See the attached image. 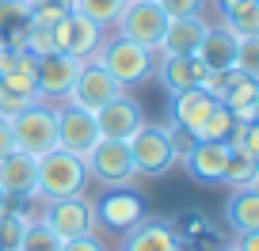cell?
<instances>
[{
    "mask_svg": "<svg viewBox=\"0 0 259 251\" xmlns=\"http://www.w3.org/2000/svg\"><path fill=\"white\" fill-rule=\"evenodd\" d=\"M61 251H107L99 236H73V240H61Z\"/></svg>",
    "mask_w": 259,
    "mask_h": 251,
    "instance_id": "32",
    "label": "cell"
},
{
    "mask_svg": "<svg viewBox=\"0 0 259 251\" xmlns=\"http://www.w3.org/2000/svg\"><path fill=\"white\" fill-rule=\"evenodd\" d=\"M0 4H4V0H0Z\"/></svg>",
    "mask_w": 259,
    "mask_h": 251,
    "instance_id": "39",
    "label": "cell"
},
{
    "mask_svg": "<svg viewBox=\"0 0 259 251\" xmlns=\"http://www.w3.org/2000/svg\"><path fill=\"white\" fill-rule=\"evenodd\" d=\"M8 153H16V141H12V126H8V118H0V160Z\"/></svg>",
    "mask_w": 259,
    "mask_h": 251,
    "instance_id": "34",
    "label": "cell"
},
{
    "mask_svg": "<svg viewBox=\"0 0 259 251\" xmlns=\"http://www.w3.org/2000/svg\"><path fill=\"white\" fill-rule=\"evenodd\" d=\"M213 107H218V99H213L206 88L176 91V95H171V122H176V126H183V130H191V133H198V126L210 118Z\"/></svg>",
    "mask_w": 259,
    "mask_h": 251,
    "instance_id": "20",
    "label": "cell"
},
{
    "mask_svg": "<svg viewBox=\"0 0 259 251\" xmlns=\"http://www.w3.org/2000/svg\"><path fill=\"white\" fill-rule=\"evenodd\" d=\"M50 34H54L57 54H73V57H80V61H88V57L99 49V42L107 38L103 27H96L92 19H84L80 12H69L61 23L50 27Z\"/></svg>",
    "mask_w": 259,
    "mask_h": 251,
    "instance_id": "11",
    "label": "cell"
},
{
    "mask_svg": "<svg viewBox=\"0 0 259 251\" xmlns=\"http://www.w3.org/2000/svg\"><path fill=\"white\" fill-rule=\"evenodd\" d=\"M225 251H233V247H225Z\"/></svg>",
    "mask_w": 259,
    "mask_h": 251,
    "instance_id": "38",
    "label": "cell"
},
{
    "mask_svg": "<svg viewBox=\"0 0 259 251\" xmlns=\"http://www.w3.org/2000/svg\"><path fill=\"white\" fill-rule=\"evenodd\" d=\"M229 156H233L229 141H194V148L179 164L187 168V175L194 183H221V171H225Z\"/></svg>",
    "mask_w": 259,
    "mask_h": 251,
    "instance_id": "15",
    "label": "cell"
},
{
    "mask_svg": "<svg viewBox=\"0 0 259 251\" xmlns=\"http://www.w3.org/2000/svg\"><path fill=\"white\" fill-rule=\"evenodd\" d=\"M84 69L80 57L73 54H46L38 57V65H34V91H38L42 103H65L69 88L76 84V73Z\"/></svg>",
    "mask_w": 259,
    "mask_h": 251,
    "instance_id": "8",
    "label": "cell"
},
{
    "mask_svg": "<svg viewBox=\"0 0 259 251\" xmlns=\"http://www.w3.org/2000/svg\"><path fill=\"white\" fill-rule=\"evenodd\" d=\"M122 251H183V240L179 232L168 225V221H156V217H141L138 225L122 232Z\"/></svg>",
    "mask_w": 259,
    "mask_h": 251,
    "instance_id": "17",
    "label": "cell"
},
{
    "mask_svg": "<svg viewBox=\"0 0 259 251\" xmlns=\"http://www.w3.org/2000/svg\"><path fill=\"white\" fill-rule=\"evenodd\" d=\"M19 251H61V236H57L54 228L38 217V221L27 225L23 240H19Z\"/></svg>",
    "mask_w": 259,
    "mask_h": 251,
    "instance_id": "25",
    "label": "cell"
},
{
    "mask_svg": "<svg viewBox=\"0 0 259 251\" xmlns=\"http://www.w3.org/2000/svg\"><path fill=\"white\" fill-rule=\"evenodd\" d=\"M206 19L202 16H183V19H168V27H164L160 42H156L153 54L156 57H176V54H198V46H202V34H206Z\"/></svg>",
    "mask_w": 259,
    "mask_h": 251,
    "instance_id": "16",
    "label": "cell"
},
{
    "mask_svg": "<svg viewBox=\"0 0 259 251\" xmlns=\"http://www.w3.org/2000/svg\"><path fill=\"white\" fill-rule=\"evenodd\" d=\"M229 247H233V251H259V228H251V232H236Z\"/></svg>",
    "mask_w": 259,
    "mask_h": 251,
    "instance_id": "33",
    "label": "cell"
},
{
    "mask_svg": "<svg viewBox=\"0 0 259 251\" xmlns=\"http://www.w3.org/2000/svg\"><path fill=\"white\" fill-rule=\"evenodd\" d=\"M221 183H225V186H233V190L255 186V183H259V160L233 153V156H229V164H225V171H221Z\"/></svg>",
    "mask_w": 259,
    "mask_h": 251,
    "instance_id": "22",
    "label": "cell"
},
{
    "mask_svg": "<svg viewBox=\"0 0 259 251\" xmlns=\"http://www.w3.org/2000/svg\"><path fill=\"white\" fill-rule=\"evenodd\" d=\"M236 4H244V0H218V8H221V16H225L229 8H236Z\"/></svg>",
    "mask_w": 259,
    "mask_h": 251,
    "instance_id": "35",
    "label": "cell"
},
{
    "mask_svg": "<svg viewBox=\"0 0 259 251\" xmlns=\"http://www.w3.org/2000/svg\"><path fill=\"white\" fill-rule=\"evenodd\" d=\"M84 164H88V175L96 179V183H103L107 190H111V186H130L134 175H138L126 141H103L99 137L96 145H92V153L84 156Z\"/></svg>",
    "mask_w": 259,
    "mask_h": 251,
    "instance_id": "6",
    "label": "cell"
},
{
    "mask_svg": "<svg viewBox=\"0 0 259 251\" xmlns=\"http://www.w3.org/2000/svg\"><path fill=\"white\" fill-rule=\"evenodd\" d=\"M156 4L168 19H183V16H202L206 0H156Z\"/></svg>",
    "mask_w": 259,
    "mask_h": 251,
    "instance_id": "31",
    "label": "cell"
},
{
    "mask_svg": "<svg viewBox=\"0 0 259 251\" xmlns=\"http://www.w3.org/2000/svg\"><path fill=\"white\" fill-rule=\"evenodd\" d=\"M126 148H130V160H134V171H138V175L156 179L168 168H176V153H171V145H168L164 126H149L145 122V126L126 141Z\"/></svg>",
    "mask_w": 259,
    "mask_h": 251,
    "instance_id": "5",
    "label": "cell"
},
{
    "mask_svg": "<svg viewBox=\"0 0 259 251\" xmlns=\"http://www.w3.org/2000/svg\"><path fill=\"white\" fill-rule=\"evenodd\" d=\"M164 27H168V16L160 12L156 0H126V8L114 19V34L118 38H130L145 49H156Z\"/></svg>",
    "mask_w": 259,
    "mask_h": 251,
    "instance_id": "4",
    "label": "cell"
},
{
    "mask_svg": "<svg viewBox=\"0 0 259 251\" xmlns=\"http://www.w3.org/2000/svg\"><path fill=\"white\" fill-rule=\"evenodd\" d=\"M233 69H236V73H244V76H255V80H259V34H240V46H236Z\"/></svg>",
    "mask_w": 259,
    "mask_h": 251,
    "instance_id": "29",
    "label": "cell"
},
{
    "mask_svg": "<svg viewBox=\"0 0 259 251\" xmlns=\"http://www.w3.org/2000/svg\"><path fill=\"white\" fill-rule=\"evenodd\" d=\"M126 8V0H73V12H80L84 19H92L96 27H114L118 12Z\"/></svg>",
    "mask_w": 259,
    "mask_h": 251,
    "instance_id": "23",
    "label": "cell"
},
{
    "mask_svg": "<svg viewBox=\"0 0 259 251\" xmlns=\"http://www.w3.org/2000/svg\"><path fill=\"white\" fill-rule=\"evenodd\" d=\"M153 73L160 76V84L171 91V95H176V91H187V88H202V80L210 76L206 65L198 57H191V54L160 57V65H153Z\"/></svg>",
    "mask_w": 259,
    "mask_h": 251,
    "instance_id": "19",
    "label": "cell"
},
{
    "mask_svg": "<svg viewBox=\"0 0 259 251\" xmlns=\"http://www.w3.org/2000/svg\"><path fill=\"white\" fill-rule=\"evenodd\" d=\"M0 194L8 202H23V198L38 194V156L31 153H8L0 160Z\"/></svg>",
    "mask_w": 259,
    "mask_h": 251,
    "instance_id": "14",
    "label": "cell"
},
{
    "mask_svg": "<svg viewBox=\"0 0 259 251\" xmlns=\"http://www.w3.org/2000/svg\"><path fill=\"white\" fill-rule=\"evenodd\" d=\"M96 126H99V137L103 141H130L145 126V111H141L138 99H130L126 91H122V95H114L107 107L96 111Z\"/></svg>",
    "mask_w": 259,
    "mask_h": 251,
    "instance_id": "12",
    "label": "cell"
},
{
    "mask_svg": "<svg viewBox=\"0 0 259 251\" xmlns=\"http://www.w3.org/2000/svg\"><path fill=\"white\" fill-rule=\"evenodd\" d=\"M92 61H99V65L114 76L118 88H134V84H145L149 76H153L156 54H153V49H145V46H138V42L118 38V34H114V38L99 42V49L92 54Z\"/></svg>",
    "mask_w": 259,
    "mask_h": 251,
    "instance_id": "2",
    "label": "cell"
},
{
    "mask_svg": "<svg viewBox=\"0 0 259 251\" xmlns=\"http://www.w3.org/2000/svg\"><path fill=\"white\" fill-rule=\"evenodd\" d=\"M126 88H118L114 84V76L107 73L99 61H84V69L76 73V84L69 88V95H65V103H73V107H84V111H92L96 114L99 107H107L114 95H122Z\"/></svg>",
    "mask_w": 259,
    "mask_h": 251,
    "instance_id": "9",
    "label": "cell"
},
{
    "mask_svg": "<svg viewBox=\"0 0 259 251\" xmlns=\"http://www.w3.org/2000/svg\"><path fill=\"white\" fill-rule=\"evenodd\" d=\"M236 46H240V34H236L233 27H225V23L213 27L210 23L194 57L206 65V73H225V69H233V61H236Z\"/></svg>",
    "mask_w": 259,
    "mask_h": 251,
    "instance_id": "18",
    "label": "cell"
},
{
    "mask_svg": "<svg viewBox=\"0 0 259 251\" xmlns=\"http://www.w3.org/2000/svg\"><path fill=\"white\" fill-rule=\"evenodd\" d=\"M23 4H27V0H23Z\"/></svg>",
    "mask_w": 259,
    "mask_h": 251,
    "instance_id": "40",
    "label": "cell"
},
{
    "mask_svg": "<svg viewBox=\"0 0 259 251\" xmlns=\"http://www.w3.org/2000/svg\"><path fill=\"white\" fill-rule=\"evenodd\" d=\"M27 225H31V217H27L23 210L4 206V210H0V251H19V240H23Z\"/></svg>",
    "mask_w": 259,
    "mask_h": 251,
    "instance_id": "24",
    "label": "cell"
},
{
    "mask_svg": "<svg viewBox=\"0 0 259 251\" xmlns=\"http://www.w3.org/2000/svg\"><path fill=\"white\" fill-rule=\"evenodd\" d=\"M96 141H99L96 114L84 111V107H73V103L57 107V148H65L73 156H88Z\"/></svg>",
    "mask_w": 259,
    "mask_h": 251,
    "instance_id": "10",
    "label": "cell"
},
{
    "mask_svg": "<svg viewBox=\"0 0 259 251\" xmlns=\"http://www.w3.org/2000/svg\"><path fill=\"white\" fill-rule=\"evenodd\" d=\"M50 228H54L61 240H73V236H92L96 232V202L88 194H73V198H57V202H46V213H42Z\"/></svg>",
    "mask_w": 259,
    "mask_h": 251,
    "instance_id": "7",
    "label": "cell"
},
{
    "mask_svg": "<svg viewBox=\"0 0 259 251\" xmlns=\"http://www.w3.org/2000/svg\"><path fill=\"white\" fill-rule=\"evenodd\" d=\"M225 27H233L236 34H259V0H244V4L229 8Z\"/></svg>",
    "mask_w": 259,
    "mask_h": 251,
    "instance_id": "27",
    "label": "cell"
},
{
    "mask_svg": "<svg viewBox=\"0 0 259 251\" xmlns=\"http://www.w3.org/2000/svg\"><path fill=\"white\" fill-rule=\"evenodd\" d=\"M4 206H8V198H4V194H0V210H4Z\"/></svg>",
    "mask_w": 259,
    "mask_h": 251,
    "instance_id": "36",
    "label": "cell"
},
{
    "mask_svg": "<svg viewBox=\"0 0 259 251\" xmlns=\"http://www.w3.org/2000/svg\"><path fill=\"white\" fill-rule=\"evenodd\" d=\"M164 133H168V145H171V153H176V164L183 160V156L194 148V141H198L191 130H183V126H176V122H171V126H164Z\"/></svg>",
    "mask_w": 259,
    "mask_h": 251,
    "instance_id": "30",
    "label": "cell"
},
{
    "mask_svg": "<svg viewBox=\"0 0 259 251\" xmlns=\"http://www.w3.org/2000/svg\"><path fill=\"white\" fill-rule=\"evenodd\" d=\"M141 217H145V202H141V194H134L126 186H111L96 202V225L111 228V232H130Z\"/></svg>",
    "mask_w": 259,
    "mask_h": 251,
    "instance_id": "13",
    "label": "cell"
},
{
    "mask_svg": "<svg viewBox=\"0 0 259 251\" xmlns=\"http://www.w3.org/2000/svg\"><path fill=\"white\" fill-rule=\"evenodd\" d=\"M233 126H236V118H233V114H229L225 107L218 103V107L210 111V118L198 126V133H194V137H198V141H229Z\"/></svg>",
    "mask_w": 259,
    "mask_h": 251,
    "instance_id": "26",
    "label": "cell"
},
{
    "mask_svg": "<svg viewBox=\"0 0 259 251\" xmlns=\"http://www.w3.org/2000/svg\"><path fill=\"white\" fill-rule=\"evenodd\" d=\"M8 126H12V141H16L19 153L46 156L57 148V107L42 103V99H34L19 114H12Z\"/></svg>",
    "mask_w": 259,
    "mask_h": 251,
    "instance_id": "3",
    "label": "cell"
},
{
    "mask_svg": "<svg viewBox=\"0 0 259 251\" xmlns=\"http://www.w3.org/2000/svg\"><path fill=\"white\" fill-rule=\"evenodd\" d=\"M92 183L88 175V164L84 156H73L65 148H54V153L38 156V194L42 202H57V198H73V194H84Z\"/></svg>",
    "mask_w": 259,
    "mask_h": 251,
    "instance_id": "1",
    "label": "cell"
},
{
    "mask_svg": "<svg viewBox=\"0 0 259 251\" xmlns=\"http://www.w3.org/2000/svg\"><path fill=\"white\" fill-rule=\"evenodd\" d=\"M0 49H4V42H0Z\"/></svg>",
    "mask_w": 259,
    "mask_h": 251,
    "instance_id": "37",
    "label": "cell"
},
{
    "mask_svg": "<svg viewBox=\"0 0 259 251\" xmlns=\"http://www.w3.org/2000/svg\"><path fill=\"white\" fill-rule=\"evenodd\" d=\"M229 148L240 153V156L259 160V126H255V122H236L233 133H229Z\"/></svg>",
    "mask_w": 259,
    "mask_h": 251,
    "instance_id": "28",
    "label": "cell"
},
{
    "mask_svg": "<svg viewBox=\"0 0 259 251\" xmlns=\"http://www.w3.org/2000/svg\"><path fill=\"white\" fill-rule=\"evenodd\" d=\"M225 221L233 232H251L259 228V190L255 186H244V190H233L225 206Z\"/></svg>",
    "mask_w": 259,
    "mask_h": 251,
    "instance_id": "21",
    "label": "cell"
}]
</instances>
